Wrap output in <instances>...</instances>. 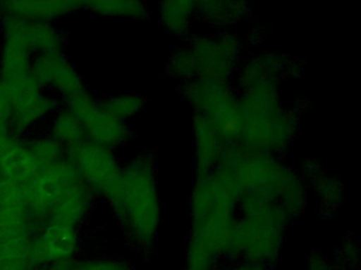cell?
I'll return each instance as SVG.
<instances>
[{"mask_svg":"<svg viewBox=\"0 0 361 270\" xmlns=\"http://www.w3.org/2000/svg\"><path fill=\"white\" fill-rule=\"evenodd\" d=\"M66 154L67 160L73 165L81 181L90 189L111 200L120 181L115 160L109 150L85 139L67 148Z\"/></svg>","mask_w":361,"mask_h":270,"instance_id":"cell-1","label":"cell"},{"mask_svg":"<svg viewBox=\"0 0 361 270\" xmlns=\"http://www.w3.org/2000/svg\"><path fill=\"white\" fill-rule=\"evenodd\" d=\"M80 181L77 170L67 158L42 168L24 187L30 215L37 219L49 217L63 194Z\"/></svg>","mask_w":361,"mask_h":270,"instance_id":"cell-2","label":"cell"},{"mask_svg":"<svg viewBox=\"0 0 361 270\" xmlns=\"http://www.w3.org/2000/svg\"><path fill=\"white\" fill-rule=\"evenodd\" d=\"M67 101L68 110L81 124L86 139L106 148L117 143L121 135L117 120L92 95L84 90Z\"/></svg>","mask_w":361,"mask_h":270,"instance_id":"cell-3","label":"cell"},{"mask_svg":"<svg viewBox=\"0 0 361 270\" xmlns=\"http://www.w3.org/2000/svg\"><path fill=\"white\" fill-rule=\"evenodd\" d=\"M11 103V128L26 131L54 109V101L43 92L35 77L20 84L5 86Z\"/></svg>","mask_w":361,"mask_h":270,"instance_id":"cell-4","label":"cell"},{"mask_svg":"<svg viewBox=\"0 0 361 270\" xmlns=\"http://www.w3.org/2000/svg\"><path fill=\"white\" fill-rule=\"evenodd\" d=\"M32 75L42 89H52L67 101L85 90L81 76L62 51L37 55L32 61Z\"/></svg>","mask_w":361,"mask_h":270,"instance_id":"cell-5","label":"cell"},{"mask_svg":"<svg viewBox=\"0 0 361 270\" xmlns=\"http://www.w3.org/2000/svg\"><path fill=\"white\" fill-rule=\"evenodd\" d=\"M78 243L75 227L49 221L31 243L30 263L37 265L68 261L77 250Z\"/></svg>","mask_w":361,"mask_h":270,"instance_id":"cell-6","label":"cell"},{"mask_svg":"<svg viewBox=\"0 0 361 270\" xmlns=\"http://www.w3.org/2000/svg\"><path fill=\"white\" fill-rule=\"evenodd\" d=\"M4 34H9L20 40L32 54L62 51V36L49 22L6 16Z\"/></svg>","mask_w":361,"mask_h":270,"instance_id":"cell-7","label":"cell"},{"mask_svg":"<svg viewBox=\"0 0 361 270\" xmlns=\"http://www.w3.org/2000/svg\"><path fill=\"white\" fill-rule=\"evenodd\" d=\"M32 53L13 36L4 34L0 52V82L5 86L33 78Z\"/></svg>","mask_w":361,"mask_h":270,"instance_id":"cell-8","label":"cell"},{"mask_svg":"<svg viewBox=\"0 0 361 270\" xmlns=\"http://www.w3.org/2000/svg\"><path fill=\"white\" fill-rule=\"evenodd\" d=\"M82 8V2L61 1V0H16V1L1 2V11L7 17L26 19V20L49 22L54 19L61 18L71 14L73 11Z\"/></svg>","mask_w":361,"mask_h":270,"instance_id":"cell-9","label":"cell"},{"mask_svg":"<svg viewBox=\"0 0 361 270\" xmlns=\"http://www.w3.org/2000/svg\"><path fill=\"white\" fill-rule=\"evenodd\" d=\"M41 169L28 145L14 139L0 158V176L24 187Z\"/></svg>","mask_w":361,"mask_h":270,"instance_id":"cell-10","label":"cell"},{"mask_svg":"<svg viewBox=\"0 0 361 270\" xmlns=\"http://www.w3.org/2000/svg\"><path fill=\"white\" fill-rule=\"evenodd\" d=\"M90 204V188L83 181H78L54 205L48 219L51 223L75 227L85 217Z\"/></svg>","mask_w":361,"mask_h":270,"instance_id":"cell-11","label":"cell"},{"mask_svg":"<svg viewBox=\"0 0 361 270\" xmlns=\"http://www.w3.org/2000/svg\"><path fill=\"white\" fill-rule=\"evenodd\" d=\"M31 243L30 228L0 227V265L10 262L30 263Z\"/></svg>","mask_w":361,"mask_h":270,"instance_id":"cell-12","label":"cell"},{"mask_svg":"<svg viewBox=\"0 0 361 270\" xmlns=\"http://www.w3.org/2000/svg\"><path fill=\"white\" fill-rule=\"evenodd\" d=\"M0 217H31L24 186L0 176Z\"/></svg>","mask_w":361,"mask_h":270,"instance_id":"cell-13","label":"cell"},{"mask_svg":"<svg viewBox=\"0 0 361 270\" xmlns=\"http://www.w3.org/2000/svg\"><path fill=\"white\" fill-rule=\"evenodd\" d=\"M51 137L67 148L86 139L81 124L68 109L63 110L54 117L51 126Z\"/></svg>","mask_w":361,"mask_h":270,"instance_id":"cell-14","label":"cell"},{"mask_svg":"<svg viewBox=\"0 0 361 270\" xmlns=\"http://www.w3.org/2000/svg\"><path fill=\"white\" fill-rule=\"evenodd\" d=\"M41 168L50 166L64 158V146L51 136L39 137L28 145Z\"/></svg>","mask_w":361,"mask_h":270,"instance_id":"cell-15","label":"cell"},{"mask_svg":"<svg viewBox=\"0 0 361 270\" xmlns=\"http://www.w3.org/2000/svg\"><path fill=\"white\" fill-rule=\"evenodd\" d=\"M73 270H132L126 264L113 259H92L73 265Z\"/></svg>","mask_w":361,"mask_h":270,"instance_id":"cell-16","label":"cell"},{"mask_svg":"<svg viewBox=\"0 0 361 270\" xmlns=\"http://www.w3.org/2000/svg\"><path fill=\"white\" fill-rule=\"evenodd\" d=\"M11 128V103L4 84L0 82V132L9 133Z\"/></svg>","mask_w":361,"mask_h":270,"instance_id":"cell-17","label":"cell"},{"mask_svg":"<svg viewBox=\"0 0 361 270\" xmlns=\"http://www.w3.org/2000/svg\"><path fill=\"white\" fill-rule=\"evenodd\" d=\"M216 270H268V267L245 259H233L221 264Z\"/></svg>","mask_w":361,"mask_h":270,"instance_id":"cell-18","label":"cell"},{"mask_svg":"<svg viewBox=\"0 0 361 270\" xmlns=\"http://www.w3.org/2000/svg\"><path fill=\"white\" fill-rule=\"evenodd\" d=\"M307 270H342L339 264L323 257H312L307 262Z\"/></svg>","mask_w":361,"mask_h":270,"instance_id":"cell-19","label":"cell"},{"mask_svg":"<svg viewBox=\"0 0 361 270\" xmlns=\"http://www.w3.org/2000/svg\"><path fill=\"white\" fill-rule=\"evenodd\" d=\"M31 266L29 262H10L1 264L0 270H31Z\"/></svg>","mask_w":361,"mask_h":270,"instance_id":"cell-20","label":"cell"},{"mask_svg":"<svg viewBox=\"0 0 361 270\" xmlns=\"http://www.w3.org/2000/svg\"><path fill=\"white\" fill-rule=\"evenodd\" d=\"M12 141H13V139L10 136L9 133L0 132V158L5 153L6 149H7L8 146L11 143Z\"/></svg>","mask_w":361,"mask_h":270,"instance_id":"cell-21","label":"cell"},{"mask_svg":"<svg viewBox=\"0 0 361 270\" xmlns=\"http://www.w3.org/2000/svg\"><path fill=\"white\" fill-rule=\"evenodd\" d=\"M73 265L71 261L56 262V263L50 264L49 267L46 270H73Z\"/></svg>","mask_w":361,"mask_h":270,"instance_id":"cell-22","label":"cell"},{"mask_svg":"<svg viewBox=\"0 0 361 270\" xmlns=\"http://www.w3.org/2000/svg\"><path fill=\"white\" fill-rule=\"evenodd\" d=\"M3 12V11H1V2H0V13Z\"/></svg>","mask_w":361,"mask_h":270,"instance_id":"cell-23","label":"cell"},{"mask_svg":"<svg viewBox=\"0 0 361 270\" xmlns=\"http://www.w3.org/2000/svg\"><path fill=\"white\" fill-rule=\"evenodd\" d=\"M185 270H192V269H188V268H185Z\"/></svg>","mask_w":361,"mask_h":270,"instance_id":"cell-24","label":"cell"}]
</instances>
